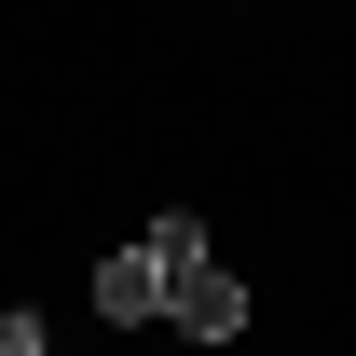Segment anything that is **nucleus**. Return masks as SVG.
I'll use <instances>...</instances> for the list:
<instances>
[{
  "instance_id": "1",
  "label": "nucleus",
  "mask_w": 356,
  "mask_h": 356,
  "mask_svg": "<svg viewBox=\"0 0 356 356\" xmlns=\"http://www.w3.org/2000/svg\"><path fill=\"white\" fill-rule=\"evenodd\" d=\"M192 261H206V220H151L137 247H110V261H96V315H110V329H151V315H165V288H178Z\"/></svg>"
},
{
  "instance_id": "2",
  "label": "nucleus",
  "mask_w": 356,
  "mask_h": 356,
  "mask_svg": "<svg viewBox=\"0 0 356 356\" xmlns=\"http://www.w3.org/2000/svg\"><path fill=\"white\" fill-rule=\"evenodd\" d=\"M165 329H192V343H233V329H247V288H233L220 261H192V274L165 288Z\"/></svg>"
},
{
  "instance_id": "3",
  "label": "nucleus",
  "mask_w": 356,
  "mask_h": 356,
  "mask_svg": "<svg viewBox=\"0 0 356 356\" xmlns=\"http://www.w3.org/2000/svg\"><path fill=\"white\" fill-rule=\"evenodd\" d=\"M0 356H55V343H42V315H0Z\"/></svg>"
}]
</instances>
